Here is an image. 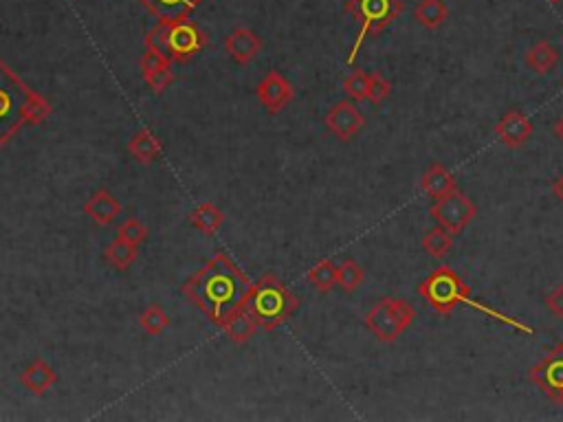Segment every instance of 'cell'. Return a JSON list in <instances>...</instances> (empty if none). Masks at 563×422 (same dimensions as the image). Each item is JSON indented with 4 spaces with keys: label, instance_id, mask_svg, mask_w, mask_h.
Returning a JSON list of instances; mask_svg holds the SVG:
<instances>
[{
    "label": "cell",
    "instance_id": "6da1fadb",
    "mask_svg": "<svg viewBox=\"0 0 563 422\" xmlns=\"http://www.w3.org/2000/svg\"><path fill=\"white\" fill-rule=\"evenodd\" d=\"M249 289L247 275L227 255L216 253L183 284V295L220 326L234 310L242 308Z\"/></svg>",
    "mask_w": 563,
    "mask_h": 422
},
{
    "label": "cell",
    "instance_id": "7a4b0ae2",
    "mask_svg": "<svg viewBox=\"0 0 563 422\" xmlns=\"http://www.w3.org/2000/svg\"><path fill=\"white\" fill-rule=\"evenodd\" d=\"M244 308L265 330H275L299 308V299L274 275H262L249 289Z\"/></svg>",
    "mask_w": 563,
    "mask_h": 422
},
{
    "label": "cell",
    "instance_id": "3957f363",
    "mask_svg": "<svg viewBox=\"0 0 563 422\" xmlns=\"http://www.w3.org/2000/svg\"><path fill=\"white\" fill-rule=\"evenodd\" d=\"M207 43L205 34L198 29L196 22L178 20L165 22L159 20V25L146 36L147 49H155L163 53L170 62H187Z\"/></svg>",
    "mask_w": 563,
    "mask_h": 422
},
{
    "label": "cell",
    "instance_id": "277c9868",
    "mask_svg": "<svg viewBox=\"0 0 563 422\" xmlns=\"http://www.w3.org/2000/svg\"><path fill=\"white\" fill-rule=\"evenodd\" d=\"M400 12H403L400 0H348L345 13H350L357 20L359 31L345 64H354L361 44L372 36L383 34L400 16Z\"/></svg>",
    "mask_w": 563,
    "mask_h": 422
},
{
    "label": "cell",
    "instance_id": "5b68a950",
    "mask_svg": "<svg viewBox=\"0 0 563 422\" xmlns=\"http://www.w3.org/2000/svg\"><path fill=\"white\" fill-rule=\"evenodd\" d=\"M418 295L442 317H449L458 304H469L471 301L469 286L449 267H440L429 273L418 284Z\"/></svg>",
    "mask_w": 563,
    "mask_h": 422
},
{
    "label": "cell",
    "instance_id": "8992f818",
    "mask_svg": "<svg viewBox=\"0 0 563 422\" xmlns=\"http://www.w3.org/2000/svg\"><path fill=\"white\" fill-rule=\"evenodd\" d=\"M416 319V310L409 301L399 297H383L366 315V328L378 341H396L405 330H409Z\"/></svg>",
    "mask_w": 563,
    "mask_h": 422
},
{
    "label": "cell",
    "instance_id": "52a82bcc",
    "mask_svg": "<svg viewBox=\"0 0 563 422\" xmlns=\"http://www.w3.org/2000/svg\"><path fill=\"white\" fill-rule=\"evenodd\" d=\"M31 88L20 82V77L0 60V147L25 126L22 108Z\"/></svg>",
    "mask_w": 563,
    "mask_h": 422
},
{
    "label": "cell",
    "instance_id": "ba28073f",
    "mask_svg": "<svg viewBox=\"0 0 563 422\" xmlns=\"http://www.w3.org/2000/svg\"><path fill=\"white\" fill-rule=\"evenodd\" d=\"M429 216H432V220L438 222V227L449 231L451 235H460L473 222V218L478 216V207L469 196H464L460 189H456V192L438 198L429 207Z\"/></svg>",
    "mask_w": 563,
    "mask_h": 422
},
{
    "label": "cell",
    "instance_id": "9c48e42d",
    "mask_svg": "<svg viewBox=\"0 0 563 422\" xmlns=\"http://www.w3.org/2000/svg\"><path fill=\"white\" fill-rule=\"evenodd\" d=\"M528 378L551 398L552 402H559L563 398V343H557L552 350L543 354L537 365H533Z\"/></svg>",
    "mask_w": 563,
    "mask_h": 422
},
{
    "label": "cell",
    "instance_id": "30bf717a",
    "mask_svg": "<svg viewBox=\"0 0 563 422\" xmlns=\"http://www.w3.org/2000/svg\"><path fill=\"white\" fill-rule=\"evenodd\" d=\"M324 123L337 139H341V141H353V139L361 132V128L366 126V117H363L361 110H359L353 101L344 100L337 101L329 113H326Z\"/></svg>",
    "mask_w": 563,
    "mask_h": 422
},
{
    "label": "cell",
    "instance_id": "8fae6325",
    "mask_svg": "<svg viewBox=\"0 0 563 422\" xmlns=\"http://www.w3.org/2000/svg\"><path fill=\"white\" fill-rule=\"evenodd\" d=\"M293 84L282 76L280 71H269L260 80V84L256 88V97L262 106L266 108V113L278 115L286 106L293 101Z\"/></svg>",
    "mask_w": 563,
    "mask_h": 422
},
{
    "label": "cell",
    "instance_id": "7c38bea8",
    "mask_svg": "<svg viewBox=\"0 0 563 422\" xmlns=\"http://www.w3.org/2000/svg\"><path fill=\"white\" fill-rule=\"evenodd\" d=\"M533 122H530L521 110L511 108L506 110L504 117L497 122L496 137L500 139L509 150H517V147H521L530 137H533Z\"/></svg>",
    "mask_w": 563,
    "mask_h": 422
},
{
    "label": "cell",
    "instance_id": "4fadbf2b",
    "mask_svg": "<svg viewBox=\"0 0 563 422\" xmlns=\"http://www.w3.org/2000/svg\"><path fill=\"white\" fill-rule=\"evenodd\" d=\"M170 60L165 58L163 53L155 49H147L141 58V73H143V82L150 88L152 92L161 95L163 91H168V86L174 82V73L170 68Z\"/></svg>",
    "mask_w": 563,
    "mask_h": 422
},
{
    "label": "cell",
    "instance_id": "5bb4252c",
    "mask_svg": "<svg viewBox=\"0 0 563 422\" xmlns=\"http://www.w3.org/2000/svg\"><path fill=\"white\" fill-rule=\"evenodd\" d=\"M262 49V38L251 29H235L225 40V51L229 58L240 67H247L249 62L258 58Z\"/></svg>",
    "mask_w": 563,
    "mask_h": 422
},
{
    "label": "cell",
    "instance_id": "9a60e30c",
    "mask_svg": "<svg viewBox=\"0 0 563 422\" xmlns=\"http://www.w3.org/2000/svg\"><path fill=\"white\" fill-rule=\"evenodd\" d=\"M84 213L99 227L113 225L122 213V203L108 192V189H97L93 196L84 203Z\"/></svg>",
    "mask_w": 563,
    "mask_h": 422
},
{
    "label": "cell",
    "instance_id": "2e32d148",
    "mask_svg": "<svg viewBox=\"0 0 563 422\" xmlns=\"http://www.w3.org/2000/svg\"><path fill=\"white\" fill-rule=\"evenodd\" d=\"M143 7L165 22L186 20L202 0H139Z\"/></svg>",
    "mask_w": 563,
    "mask_h": 422
},
{
    "label": "cell",
    "instance_id": "e0dca14e",
    "mask_svg": "<svg viewBox=\"0 0 563 422\" xmlns=\"http://www.w3.org/2000/svg\"><path fill=\"white\" fill-rule=\"evenodd\" d=\"M20 383L25 385L34 396H43L44 392H49V389L58 383V374H55V370L51 368L47 361L36 359L25 368Z\"/></svg>",
    "mask_w": 563,
    "mask_h": 422
},
{
    "label": "cell",
    "instance_id": "ac0fdd59",
    "mask_svg": "<svg viewBox=\"0 0 563 422\" xmlns=\"http://www.w3.org/2000/svg\"><path fill=\"white\" fill-rule=\"evenodd\" d=\"M421 189L427 194V196H432L433 201H438V198L456 192V189H458V183H456L454 174H451L445 165L432 163L429 165V170L423 174Z\"/></svg>",
    "mask_w": 563,
    "mask_h": 422
},
{
    "label": "cell",
    "instance_id": "d6986e66",
    "mask_svg": "<svg viewBox=\"0 0 563 422\" xmlns=\"http://www.w3.org/2000/svg\"><path fill=\"white\" fill-rule=\"evenodd\" d=\"M220 328L225 330V335L240 346V343H247L249 338L256 337V330L260 326H258L256 319L251 317V313H249V310L242 306V308L234 310V313L229 315L223 323H220Z\"/></svg>",
    "mask_w": 563,
    "mask_h": 422
},
{
    "label": "cell",
    "instance_id": "ffe728a7",
    "mask_svg": "<svg viewBox=\"0 0 563 422\" xmlns=\"http://www.w3.org/2000/svg\"><path fill=\"white\" fill-rule=\"evenodd\" d=\"M128 152L135 161H139L141 165L155 163L161 156V141L150 128H141L135 137L128 143Z\"/></svg>",
    "mask_w": 563,
    "mask_h": 422
},
{
    "label": "cell",
    "instance_id": "44dd1931",
    "mask_svg": "<svg viewBox=\"0 0 563 422\" xmlns=\"http://www.w3.org/2000/svg\"><path fill=\"white\" fill-rule=\"evenodd\" d=\"M559 62V51L548 40H537L528 51H526V67L537 76H548Z\"/></svg>",
    "mask_w": 563,
    "mask_h": 422
},
{
    "label": "cell",
    "instance_id": "7402d4cb",
    "mask_svg": "<svg viewBox=\"0 0 563 422\" xmlns=\"http://www.w3.org/2000/svg\"><path fill=\"white\" fill-rule=\"evenodd\" d=\"M414 18H416L418 25L424 27V29L436 31L449 18V7H447L445 0H421L414 7Z\"/></svg>",
    "mask_w": 563,
    "mask_h": 422
},
{
    "label": "cell",
    "instance_id": "603a6c76",
    "mask_svg": "<svg viewBox=\"0 0 563 422\" xmlns=\"http://www.w3.org/2000/svg\"><path fill=\"white\" fill-rule=\"evenodd\" d=\"M225 222V213L214 205V203H202L196 210L189 213V225L194 229L202 231L207 235H214L220 229V225Z\"/></svg>",
    "mask_w": 563,
    "mask_h": 422
},
{
    "label": "cell",
    "instance_id": "cb8c5ba5",
    "mask_svg": "<svg viewBox=\"0 0 563 422\" xmlns=\"http://www.w3.org/2000/svg\"><path fill=\"white\" fill-rule=\"evenodd\" d=\"M104 259L113 268H117V271H128V268H131L137 259V247L135 244L126 243V240L115 238L113 243L106 247Z\"/></svg>",
    "mask_w": 563,
    "mask_h": 422
},
{
    "label": "cell",
    "instance_id": "d4e9b609",
    "mask_svg": "<svg viewBox=\"0 0 563 422\" xmlns=\"http://www.w3.org/2000/svg\"><path fill=\"white\" fill-rule=\"evenodd\" d=\"M454 247V235L449 234L442 227H436V229H429L427 234L423 235V249L429 258L433 259H442L447 253Z\"/></svg>",
    "mask_w": 563,
    "mask_h": 422
},
{
    "label": "cell",
    "instance_id": "484cf974",
    "mask_svg": "<svg viewBox=\"0 0 563 422\" xmlns=\"http://www.w3.org/2000/svg\"><path fill=\"white\" fill-rule=\"evenodd\" d=\"M306 280L311 282V286L317 293H330L337 286V267L330 259H320V262L308 271Z\"/></svg>",
    "mask_w": 563,
    "mask_h": 422
},
{
    "label": "cell",
    "instance_id": "4316f807",
    "mask_svg": "<svg viewBox=\"0 0 563 422\" xmlns=\"http://www.w3.org/2000/svg\"><path fill=\"white\" fill-rule=\"evenodd\" d=\"M363 284V268L359 267L354 259H344V262L337 267V286H339L344 293H354L359 286Z\"/></svg>",
    "mask_w": 563,
    "mask_h": 422
},
{
    "label": "cell",
    "instance_id": "83f0119b",
    "mask_svg": "<svg viewBox=\"0 0 563 422\" xmlns=\"http://www.w3.org/2000/svg\"><path fill=\"white\" fill-rule=\"evenodd\" d=\"M139 323H141V330L146 332V335L156 337V335H161V332H163L165 328L170 326V317H168V313H165V310L161 308L159 304H152V306H147V308L141 313Z\"/></svg>",
    "mask_w": 563,
    "mask_h": 422
},
{
    "label": "cell",
    "instance_id": "f1b7e54d",
    "mask_svg": "<svg viewBox=\"0 0 563 422\" xmlns=\"http://www.w3.org/2000/svg\"><path fill=\"white\" fill-rule=\"evenodd\" d=\"M51 115V104L47 100H44L43 95H38V92L31 91L29 97H27L25 101V108H22V119H25V123H29V126H36V123H43L44 119H47Z\"/></svg>",
    "mask_w": 563,
    "mask_h": 422
},
{
    "label": "cell",
    "instance_id": "f546056e",
    "mask_svg": "<svg viewBox=\"0 0 563 422\" xmlns=\"http://www.w3.org/2000/svg\"><path fill=\"white\" fill-rule=\"evenodd\" d=\"M368 84H370V76L366 71H353L344 80V92L353 101L368 100Z\"/></svg>",
    "mask_w": 563,
    "mask_h": 422
},
{
    "label": "cell",
    "instance_id": "4dcf8cb0",
    "mask_svg": "<svg viewBox=\"0 0 563 422\" xmlns=\"http://www.w3.org/2000/svg\"><path fill=\"white\" fill-rule=\"evenodd\" d=\"M117 238H122V240H126V243H131V244H135V247H139L143 240L147 238V229H146V225H143V222L137 220V218H128V220L123 222L122 227H119Z\"/></svg>",
    "mask_w": 563,
    "mask_h": 422
},
{
    "label": "cell",
    "instance_id": "1f68e13d",
    "mask_svg": "<svg viewBox=\"0 0 563 422\" xmlns=\"http://www.w3.org/2000/svg\"><path fill=\"white\" fill-rule=\"evenodd\" d=\"M392 84L381 76V73H370V84H368V101L378 106L390 97Z\"/></svg>",
    "mask_w": 563,
    "mask_h": 422
},
{
    "label": "cell",
    "instance_id": "d6a6232c",
    "mask_svg": "<svg viewBox=\"0 0 563 422\" xmlns=\"http://www.w3.org/2000/svg\"><path fill=\"white\" fill-rule=\"evenodd\" d=\"M543 304H546V308L551 310L555 317H563V284H559L552 293L543 297Z\"/></svg>",
    "mask_w": 563,
    "mask_h": 422
},
{
    "label": "cell",
    "instance_id": "836d02e7",
    "mask_svg": "<svg viewBox=\"0 0 563 422\" xmlns=\"http://www.w3.org/2000/svg\"><path fill=\"white\" fill-rule=\"evenodd\" d=\"M552 194L559 198V203H563V174L557 176L555 183H552Z\"/></svg>",
    "mask_w": 563,
    "mask_h": 422
},
{
    "label": "cell",
    "instance_id": "e575fe53",
    "mask_svg": "<svg viewBox=\"0 0 563 422\" xmlns=\"http://www.w3.org/2000/svg\"><path fill=\"white\" fill-rule=\"evenodd\" d=\"M552 132H555V137L563 143V115L555 122V126H552Z\"/></svg>",
    "mask_w": 563,
    "mask_h": 422
},
{
    "label": "cell",
    "instance_id": "d590c367",
    "mask_svg": "<svg viewBox=\"0 0 563 422\" xmlns=\"http://www.w3.org/2000/svg\"><path fill=\"white\" fill-rule=\"evenodd\" d=\"M551 3H559V0H551Z\"/></svg>",
    "mask_w": 563,
    "mask_h": 422
},
{
    "label": "cell",
    "instance_id": "8d00e7d4",
    "mask_svg": "<svg viewBox=\"0 0 563 422\" xmlns=\"http://www.w3.org/2000/svg\"><path fill=\"white\" fill-rule=\"evenodd\" d=\"M559 405H563V398H561V401H559Z\"/></svg>",
    "mask_w": 563,
    "mask_h": 422
}]
</instances>
